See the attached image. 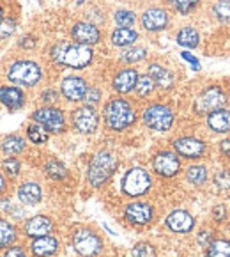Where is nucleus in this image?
I'll return each instance as SVG.
<instances>
[{"instance_id": "33", "label": "nucleus", "mask_w": 230, "mask_h": 257, "mask_svg": "<svg viewBox=\"0 0 230 257\" xmlns=\"http://www.w3.org/2000/svg\"><path fill=\"white\" fill-rule=\"evenodd\" d=\"M145 55H147V50L142 48V46H133V48L126 50L124 53H122V61L128 62V64H133V62H140L145 59Z\"/></svg>"}, {"instance_id": "14", "label": "nucleus", "mask_w": 230, "mask_h": 257, "mask_svg": "<svg viewBox=\"0 0 230 257\" xmlns=\"http://www.w3.org/2000/svg\"><path fill=\"white\" fill-rule=\"evenodd\" d=\"M89 85L87 82L80 76H68V78L62 80L61 83V91L68 101H82L85 98V92H87Z\"/></svg>"}, {"instance_id": "22", "label": "nucleus", "mask_w": 230, "mask_h": 257, "mask_svg": "<svg viewBox=\"0 0 230 257\" xmlns=\"http://www.w3.org/2000/svg\"><path fill=\"white\" fill-rule=\"evenodd\" d=\"M41 197H43V190L38 183H32V181L23 183L18 188V199L22 201V204L34 206L38 202H41Z\"/></svg>"}, {"instance_id": "10", "label": "nucleus", "mask_w": 230, "mask_h": 257, "mask_svg": "<svg viewBox=\"0 0 230 257\" xmlns=\"http://www.w3.org/2000/svg\"><path fill=\"white\" fill-rule=\"evenodd\" d=\"M71 121H73V126H75L76 132L80 133H94L98 130V124H99V115L98 112L94 110V106H80L73 112L71 115Z\"/></svg>"}, {"instance_id": "39", "label": "nucleus", "mask_w": 230, "mask_h": 257, "mask_svg": "<svg viewBox=\"0 0 230 257\" xmlns=\"http://www.w3.org/2000/svg\"><path fill=\"white\" fill-rule=\"evenodd\" d=\"M2 169H4L6 174L9 176H18L20 174V169H22V163L18 162L16 158H6L4 162H2Z\"/></svg>"}, {"instance_id": "37", "label": "nucleus", "mask_w": 230, "mask_h": 257, "mask_svg": "<svg viewBox=\"0 0 230 257\" xmlns=\"http://www.w3.org/2000/svg\"><path fill=\"white\" fill-rule=\"evenodd\" d=\"M131 257H156V248L151 243H138V245L133 246L131 250Z\"/></svg>"}, {"instance_id": "31", "label": "nucleus", "mask_w": 230, "mask_h": 257, "mask_svg": "<svg viewBox=\"0 0 230 257\" xmlns=\"http://www.w3.org/2000/svg\"><path fill=\"white\" fill-rule=\"evenodd\" d=\"M27 137H29V140H31L32 144H45L46 140L50 139V133L41 124L34 122V124H31L27 128Z\"/></svg>"}, {"instance_id": "6", "label": "nucleus", "mask_w": 230, "mask_h": 257, "mask_svg": "<svg viewBox=\"0 0 230 257\" xmlns=\"http://www.w3.org/2000/svg\"><path fill=\"white\" fill-rule=\"evenodd\" d=\"M73 246L82 257H96L103 250V239L91 229H76L73 234Z\"/></svg>"}, {"instance_id": "36", "label": "nucleus", "mask_w": 230, "mask_h": 257, "mask_svg": "<svg viewBox=\"0 0 230 257\" xmlns=\"http://www.w3.org/2000/svg\"><path fill=\"white\" fill-rule=\"evenodd\" d=\"M113 20H115V23H117L121 29H131V25L135 23L136 16H135V13L126 11V9H121V11L115 13Z\"/></svg>"}, {"instance_id": "35", "label": "nucleus", "mask_w": 230, "mask_h": 257, "mask_svg": "<svg viewBox=\"0 0 230 257\" xmlns=\"http://www.w3.org/2000/svg\"><path fill=\"white\" fill-rule=\"evenodd\" d=\"M212 13H214V16L221 23L230 22V0H219V2H216L214 8H212Z\"/></svg>"}, {"instance_id": "27", "label": "nucleus", "mask_w": 230, "mask_h": 257, "mask_svg": "<svg viewBox=\"0 0 230 257\" xmlns=\"http://www.w3.org/2000/svg\"><path fill=\"white\" fill-rule=\"evenodd\" d=\"M16 241V229L13 223H9L8 220L0 218V248L13 245Z\"/></svg>"}, {"instance_id": "7", "label": "nucleus", "mask_w": 230, "mask_h": 257, "mask_svg": "<svg viewBox=\"0 0 230 257\" xmlns=\"http://www.w3.org/2000/svg\"><path fill=\"white\" fill-rule=\"evenodd\" d=\"M143 122L154 132H168L174 124V112L165 105H151L143 112Z\"/></svg>"}, {"instance_id": "34", "label": "nucleus", "mask_w": 230, "mask_h": 257, "mask_svg": "<svg viewBox=\"0 0 230 257\" xmlns=\"http://www.w3.org/2000/svg\"><path fill=\"white\" fill-rule=\"evenodd\" d=\"M154 87H156L154 80H152L149 75L138 76V80H136V85H135L138 96H149L152 91H154Z\"/></svg>"}, {"instance_id": "48", "label": "nucleus", "mask_w": 230, "mask_h": 257, "mask_svg": "<svg viewBox=\"0 0 230 257\" xmlns=\"http://www.w3.org/2000/svg\"><path fill=\"white\" fill-rule=\"evenodd\" d=\"M219 151H221L223 155L228 156V158H230V139L228 140H223L221 144H219Z\"/></svg>"}, {"instance_id": "4", "label": "nucleus", "mask_w": 230, "mask_h": 257, "mask_svg": "<svg viewBox=\"0 0 230 257\" xmlns=\"http://www.w3.org/2000/svg\"><path fill=\"white\" fill-rule=\"evenodd\" d=\"M8 78L22 87H34L43 78V69L38 62L32 61H16L8 71Z\"/></svg>"}, {"instance_id": "40", "label": "nucleus", "mask_w": 230, "mask_h": 257, "mask_svg": "<svg viewBox=\"0 0 230 257\" xmlns=\"http://www.w3.org/2000/svg\"><path fill=\"white\" fill-rule=\"evenodd\" d=\"M214 185L221 190H228L230 188V172H226V170L218 172L214 178Z\"/></svg>"}, {"instance_id": "19", "label": "nucleus", "mask_w": 230, "mask_h": 257, "mask_svg": "<svg viewBox=\"0 0 230 257\" xmlns=\"http://www.w3.org/2000/svg\"><path fill=\"white\" fill-rule=\"evenodd\" d=\"M31 250L36 257H52L59 250V239L53 238V236H39L34 238L31 245Z\"/></svg>"}, {"instance_id": "44", "label": "nucleus", "mask_w": 230, "mask_h": 257, "mask_svg": "<svg viewBox=\"0 0 230 257\" xmlns=\"http://www.w3.org/2000/svg\"><path fill=\"white\" fill-rule=\"evenodd\" d=\"M226 216V209L225 206H216L214 209H212V218L216 220V222H223Z\"/></svg>"}, {"instance_id": "20", "label": "nucleus", "mask_w": 230, "mask_h": 257, "mask_svg": "<svg viewBox=\"0 0 230 257\" xmlns=\"http://www.w3.org/2000/svg\"><path fill=\"white\" fill-rule=\"evenodd\" d=\"M136 80H138V73L135 69H121L113 78V89L121 94H128L135 89Z\"/></svg>"}, {"instance_id": "25", "label": "nucleus", "mask_w": 230, "mask_h": 257, "mask_svg": "<svg viewBox=\"0 0 230 257\" xmlns=\"http://www.w3.org/2000/svg\"><path fill=\"white\" fill-rule=\"evenodd\" d=\"M138 39V34H136L133 29H121L119 27L117 31H113L112 34V43L115 46H129Z\"/></svg>"}, {"instance_id": "42", "label": "nucleus", "mask_w": 230, "mask_h": 257, "mask_svg": "<svg viewBox=\"0 0 230 257\" xmlns=\"http://www.w3.org/2000/svg\"><path fill=\"white\" fill-rule=\"evenodd\" d=\"M16 25L13 20H2V23H0V38H8V36H11L13 32H15Z\"/></svg>"}, {"instance_id": "18", "label": "nucleus", "mask_w": 230, "mask_h": 257, "mask_svg": "<svg viewBox=\"0 0 230 257\" xmlns=\"http://www.w3.org/2000/svg\"><path fill=\"white\" fill-rule=\"evenodd\" d=\"M25 234L31 236V238H39V236H48L53 231V222L48 216H32L25 222Z\"/></svg>"}, {"instance_id": "47", "label": "nucleus", "mask_w": 230, "mask_h": 257, "mask_svg": "<svg viewBox=\"0 0 230 257\" xmlns=\"http://www.w3.org/2000/svg\"><path fill=\"white\" fill-rule=\"evenodd\" d=\"M198 243L202 246H205V245H209L211 243V232H200V236H198Z\"/></svg>"}, {"instance_id": "43", "label": "nucleus", "mask_w": 230, "mask_h": 257, "mask_svg": "<svg viewBox=\"0 0 230 257\" xmlns=\"http://www.w3.org/2000/svg\"><path fill=\"white\" fill-rule=\"evenodd\" d=\"M4 257H27V252L22 246H11V248H8V252L4 253Z\"/></svg>"}, {"instance_id": "8", "label": "nucleus", "mask_w": 230, "mask_h": 257, "mask_svg": "<svg viewBox=\"0 0 230 257\" xmlns=\"http://www.w3.org/2000/svg\"><path fill=\"white\" fill-rule=\"evenodd\" d=\"M34 122L41 124L46 128L48 133H61L66 130V115L62 110L53 108V106H46V108H39L32 113Z\"/></svg>"}, {"instance_id": "17", "label": "nucleus", "mask_w": 230, "mask_h": 257, "mask_svg": "<svg viewBox=\"0 0 230 257\" xmlns=\"http://www.w3.org/2000/svg\"><path fill=\"white\" fill-rule=\"evenodd\" d=\"M142 25L145 31L149 32H158L163 31L166 25H168V15L163 9H147V11L142 15Z\"/></svg>"}, {"instance_id": "26", "label": "nucleus", "mask_w": 230, "mask_h": 257, "mask_svg": "<svg viewBox=\"0 0 230 257\" xmlns=\"http://www.w3.org/2000/svg\"><path fill=\"white\" fill-rule=\"evenodd\" d=\"M198 41H200L198 32L195 29H191V27H184L177 34V43L181 46H184V48H196Z\"/></svg>"}, {"instance_id": "13", "label": "nucleus", "mask_w": 230, "mask_h": 257, "mask_svg": "<svg viewBox=\"0 0 230 257\" xmlns=\"http://www.w3.org/2000/svg\"><path fill=\"white\" fill-rule=\"evenodd\" d=\"M124 216L133 225H147L154 216V208L147 202H131L126 206Z\"/></svg>"}, {"instance_id": "46", "label": "nucleus", "mask_w": 230, "mask_h": 257, "mask_svg": "<svg viewBox=\"0 0 230 257\" xmlns=\"http://www.w3.org/2000/svg\"><path fill=\"white\" fill-rule=\"evenodd\" d=\"M43 101L45 103H55L57 101V92L52 91V89H50V91H45L43 92Z\"/></svg>"}, {"instance_id": "16", "label": "nucleus", "mask_w": 230, "mask_h": 257, "mask_svg": "<svg viewBox=\"0 0 230 257\" xmlns=\"http://www.w3.org/2000/svg\"><path fill=\"white\" fill-rule=\"evenodd\" d=\"M71 38L75 39V43H78V45L91 46V45H98L101 34H99L98 27L96 25L80 22L71 29Z\"/></svg>"}, {"instance_id": "12", "label": "nucleus", "mask_w": 230, "mask_h": 257, "mask_svg": "<svg viewBox=\"0 0 230 257\" xmlns=\"http://www.w3.org/2000/svg\"><path fill=\"white\" fill-rule=\"evenodd\" d=\"M174 149L182 158L196 160L205 153V144L195 137H182V139L174 140Z\"/></svg>"}, {"instance_id": "28", "label": "nucleus", "mask_w": 230, "mask_h": 257, "mask_svg": "<svg viewBox=\"0 0 230 257\" xmlns=\"http://www.w3.org/2000/svg\"><path fill=\"white\" fill-rule=\"evenodd\" d=\"M45 172L50 179H55V181H62L68 176V169L64 167V163L57 162V160H50L45 163Z\"/></svg>"}, {"instance_id": "41", "label": "nucleus", "mask_w": 230, "mask_h": 257, "mask_svg": "<svg viewBox=\"0 0 230 257\" xmlns=\"http://www.w3.org/2000/svg\"><path fill=\"white\" fill-rule=\"evenodd\" d=\"M83 99L87 101L89 106H92V105H96L99 99H101V92H99L98 87H89L87 92H85V98H83Z\"/></svg>"}, {"instance_id": "15", "label": "nucleus", "mask_w": 230, "mask_h": 257, "mask_svg": "<svg viewBox=\"0 0 230 257\" xmlns=\"http://www.w3.org/2000/svg\"><path fill=\"white\" fill-rule=\"evenodd\" d=\"M165 223L172 232L186 234V232H189L195 227V218L188 211H184V209H174L166 216Z\"/></svg>"}, {"instance_id": "21", "label": "nucleus", "mask_w": 230, "mask_h": 257, "mask_svg": "<svg viewBox=\"0 0 230 257\" xmlns=\"http://www.w3.org/2000/svg\"><path fill=\"white\" fill-rule=\"evenodd\" d=\"M0 103L11 110H18L25 105V94L20 87H0Z\"/></svg>"}, {"instance_id": "23", "label": "nucleus", "mask_w": 230, "mask_h": 257, "mask_svg": "<svg viewBox=\"0 0 230 257\" xmlns=\"http://www.w3.org/2000/svg\"><path fill=\"white\" fill-rule=\"evenodd\" d=\"M207 124L212 132L216 133H226L230 132V112L225 108L214 110V112L209 113Z\"/></svg>"}, {"instance_id": "45", "label": "nucleus", "mask_w": 230, "mask_h": 257, "mask_svg": "<svg viewBox=\"0 0 230 257\" xmlns=\"http://www.w3.org/2000/svg\"><path fill=\"white\" fill-rule=\"evenodd\" d=\"M36 45V39L32 38V36H23L22 39H20V46H22V48H32V46Z\"/></svg>"}, {"instance_id": "30", "label": "nucleus", "mask_w": 230, "mask_h": 257, "mask_svg": "<svg viewBox=\"0 0 230 257\" xmlns=\"http://www.w3.org/2000/svg\"><path fill=\"white\" fill-rule=\"evenodd\" d=\"M186 178L191 185H204L207 181V169L204 165H191L188 170H186Z\"/></svg>"}, {"instance_id": "32", "label": "nucleus", "mask_w": 230, "mask_h": 257, "mask_svg": "<svg viewBox=\"0 0 230 257\" xmlns=\"http://www.w3.org/2000/svg\"><path fill=\"white\" fill-rule=\"evenodd\" d=\"M207 257H230V241L226 239H216L209 243Z\"/></svg>"}, {"instance_id": "51", "label": "nucleus", "mask_w": 230, "mask_h": 257, "mask_svg": "<svg viewBox=\"0 0 230 257\" xmlns=\"http://www.w3.org/2000/svg\"><path fill=\"white\" fill-rule=\"evenodd\" d=\"M2 20H4V9L0 8V23H2Z\"/></svg>"}, {"instance_id": "50", "label": "nucleus", "mask_w": 230, "mask_h": 257, "mask_svg": "<svg viewBox=\"0 0 230 257\" xmlns=\"http://www.w3.org/2000/svg\"><path fill=\"white\" fill-rule=\"evenodd\" d=\"M6 190V181H4V178H2V174H0V193L4 192Z\"/></svg>"}, {"instance_id": "29", "label": "nucleus", "mask_w": 230, "mask_h": 257, "mask_svg": "<svg viewBox=\"0 0 230 257\" xmlns=\"http://www.w3.org/2000/svg\"><path fill=\"white\" fill-rule=\"evenodd\" d=\"M2 149L9 155H20V153L25 151V140L18 135H9L2 142Z\"/></svg>"}, {"instance_id": "49", "label": "nucleus", "mask_w": 230, "mask_h": 257, "mask_svg": "<svg viewBox=\"0 0 230 257\" xmlns=\"http://www.w3.org/2000/svg\"><path fill=\"white\" fill-rule=\"evenodd\" d=\"M182 57H184V59H186L188 62H191V64L195 66V68H198V62H196V59H195L193 55H189V53H182Z\"/></svg>"}, {"instance_id": "5", "label": "nucleus", "mask_w": 230, "mask_h": 257, "mask_svg": "<svg viewBox=\"0 0 230 257\" xmlns=\"http://www.w3.org/2000/svg\"><path fill=\"white\" fill-rule=\"evenodd\" d=\"M152 179L151 174L142 167H133L122 178V192L129 197H140L151 190Z\"/></svg>"}, {"instance_id": "3", "label": "nucleus", "mask_w": 230, "mask_h": 257, "mask_svg": "<svg viewBox=\"0 0 230 257\" xmlns=\"http://www.w3.org/2000/svg\"><path fill=\"white\" fill-rule=\"evenodd\" d=\"M117 170V158L108 151H101L91 160L89 163V172L87 178L94 188L103 186L110 178L113 176V172Z\"/></svg>"}, {"instance_id": "1", "label": "nucleus", "mask_w": 230, "mask_h": 257, "mask_svg": "<svg viewBox=\"0 0 230 257\" xmlns=\"http://www.w3.org/2000/svg\"><path fill=\"white\" fill-rule=\"evenodd\" d=\"M52 61L59 66L82 69L89 66L94 59V52L91 46L78 45V43H57L50 52Z\"/></svg>"}, {"instance_id": "2", "label": "nucleus", "mask_w": 230, "mask_h": 257, "mask_svg": "<svg viewBox=\"0 0 230 257\" xmlns=\"http://www.w3.org/2000/svg\"><path fill=\"white\" fill-rule=\"evenodd\" d=\"M103 115H105L106 126L110 130H113V132H122V130L129 128L136 119V113L133 110V106L129 105V101H126L122 98L110 99L106 103Z\"/></svg>"}, {"instance_id": "11", "label": "nucleus", "mask_w": 230, "mask_h": 257, "mask_svg": "<svg viewBox=\"0 0 230 257\" xmlns=\"http://www.w3.org/2000/svg\"><path fill=\"white\" fill-rule=\"evenodd\" d=\"M152 169L163 178H174L181 170V160L170 151H161L152 158Z\"/></svg>"}, {"instance_id": "24", "label": "nucleus", "mask_w": 230, "mask_h": 257, "mask_svg": "<svg viewBox=\"0 0 230 257\" xmlns=\"http://www.w3.org/2000/svg\"><path fill=\"white\" fill-rule=\"evenodd\" d=\"M149 76L154 80V83L158 87L161 89H170L172 87V83H174V76L168 69H165L163 66H158V64H152L149 68Z\"/></svg>"}, {"instance_id": "9", "label": "nucleus", "mask_w": 230, "mask_h": 257, "mask_svg": "<svg viewBox=\"0 0 230 257\" xmlns=\"http://www.w3.org/2000/svg\"><path fill=\"white\" fill-rule=\"evenodd\" d=\"M226 103L225 92L219 87H207L202 94L196 98L195 101V110L198 113H211L214 110L223 108Z\"/></svg>"}, {"instance_id": "38", "label": "nucleus", "mask_w": 230, "mask_h": 257, "mask_svg": "<svg viewBox=\"0 0 230 257\" xmlns=\"http://www.w3.org/2000/svg\"><path fill=\"white\" fill-rule=\"evenodd\" d=\"M168 2H170V6L175 9V11L186 15V13L193 11V9L198 6L200 0H168Z\"/></svg>"}]
</instances>
